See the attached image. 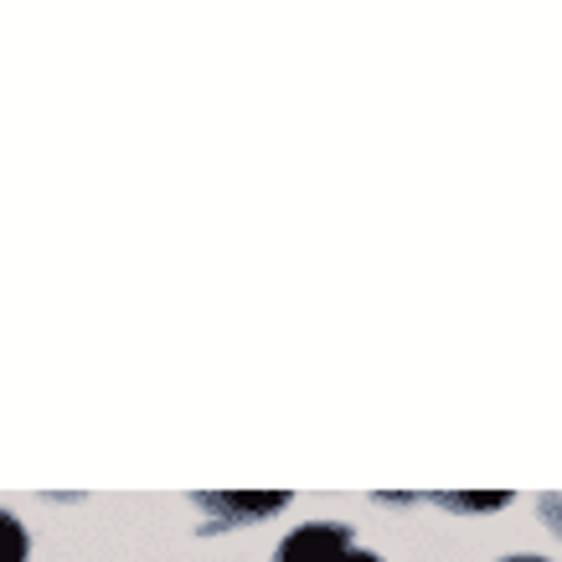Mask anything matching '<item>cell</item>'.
<instances>
[{
    "mask_svg": "<svg viewBox=\"0 0 562 562\" xmlns=\"http://www.w3.org/2000/svg\"><path fill=\"white\" fill-rule=\"evenodd\" d=\"M191 501L206 516L202 531H227V527H243V521H263V516L284 512L290 491H212V495H191Z\"/></svg>",
    "mask_w": 562,
    "mask_h": 562,
    "instance_id": "cell-1",
    "label": "cell"
},
{
    "mask_svg": "<svg viewBox=\"0 0 562 562\" xmlns=\"http://www.w3.org/2000/svg\"><path fill=\"white\" fill-rule=\"evenodd\" d=\"M351 547V527L346 521H310V527L290 531L273 547V562H330Z\"/></svg>",
    "mask_w": 562,
    "mask_h": 562,
    "instance_id": "cell-2",
    "label": "cell"
},
{
    "mask_svg": "<svg viewBox=\"0 0 562 562\" xmlns=\"http://www.w3.org/2000/svg\"><path fill=\"white\" fill-rule=\"evenodd\" d=\"M32 558V537L11 512H0V562H26Z\"/></svg>",
    "mask_w": 562,
    "mask_h": 562,
    "instance_id": "cell-3",
    "label": "cell"
},
{
    "mask_svg": "<svg viewBox=\"0 0 562 562\" xmlns=\"http://www.w3.org/2000/svg\"><path fill=\"white\" fill-rule=\"evenodd\" d=\"M443 506H454V512H501L512 495L501 491V495H439Z\"/></svg>",
    "mask_w": 562,
    "mask_h": 562,
    "instance_id": "cell-4",
    "label": "cell"
},
{
    "mask_svg": "<svg viewBox=\"0 0 562 562\" xmlns=\"http://www.w3.org/2000/svg\"><path fill=\"white\" fill-rule=\"evenodd\" d=\"M330 562H382V558H376V552H367V547H357V542H351V547H346V552H341V558H330Z\"/></svg>",
    "mask_w": 562,
    "mask_h": 562,
    "instance_id": "cell-5",
    "label": "cell"
},
{
    "mask_svg": "<svg viewBox=\"0 0 562 562\" xmlns=\"http://www.w3.org/2000/svg\"><path fill=\"white\" fill-rule=\"evenodd\" d=\"M501 562H547V558H501Z\"/></svg>",
    "mask_w": 562,
    "mask_h": 562,
    "instance_id": "cell-6",
    "label": "cell"
}]
</instances>
